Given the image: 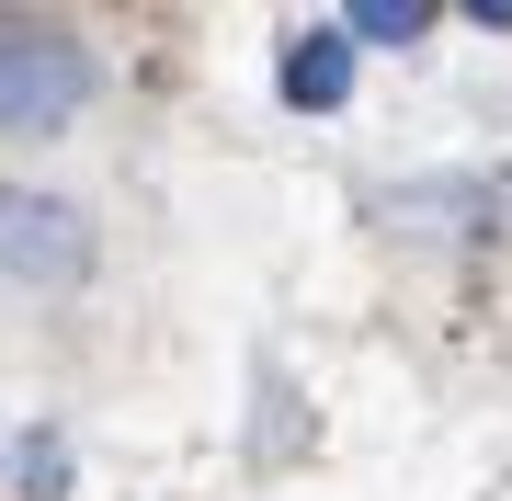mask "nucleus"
<instances>
[{
  "label": "nucleus",
  "instance_id": "f257e3e1",
  "mask_svg": "<svg viewBox=\"0 0 512 501\" xmlns=\"http://www.w3.org/2000/svg\"><path fill=\"white\" fill-rule=\"evenodd\" d=\"M80 46L57 35V23H23V12H0V126L12 137H46V126H69L80 114Z\"/></svg>",
  "mask_w": 512,
  "mask_h": 501
},
{
  "label": "nucleus",
  "instance_id": "f03ea898",
  "mask_svg": "<svg viewBox=\"0 0 512 501\" xmlns=\"http://www.w3.org/2000/svg\"><path fill=\"white\" fill-rule=\"evenodd\" d=\"M80 217L69 205H46V194H12L0 205V262H12V274H80Z\"/></svg>",
  "mask_w": 512,
  "mask_h": 501
},
{
  "label": "nucleus",
  "instance_id": "7ed1b4c3",
  "mask_svg": "<svg viewBox=\"0 0 512 501\" xmlns=\"http://www.w3.org/2000/svg\"><path fill=\"white\" fill-rule=\"evenodd\" d=\"M342 92H353V35H308V46L285 57V103L296 114H330Z\"/></svg>",
  "mask_w": 512,
  "mask_h": 501
},
{
  "label": "nucleus",
  "instance_id": "20e7f679",
  "mask_svg": "<svg viewBox=\"0 0 512 501\" xmlns=\"http://www.w3.org/2000/svg\"><path fill=\"white\" fill-rule=\"evenodd\" d=\"M421 23H433V0H353V35H376V46H410Z\"/></svg>",
  "mask_w": 512,
  "mask_h": 501
},
{
  "label": "nucleus",
  "instance_id": "39448f33",
  "mask_svg": "<svg viewBox=\"0 0 512 501\" xmlns=\"http://www.w3.org/2000/svg\"><path fill=\"white\" fill-rule=\"evenodd\" d=\"M467 12H478V23H512V0H467Z\"/></svg>",
  "mask_w": 512,
  "mask_h": 501
}]
</instances>
